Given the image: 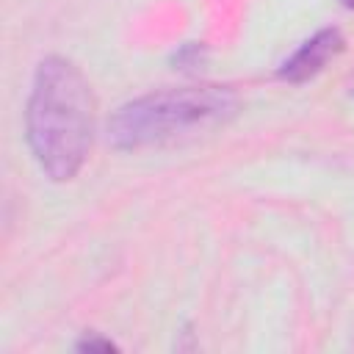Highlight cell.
Instances as JSON below:
<instances>
[{"label": "cell", "mask_w": 354, "mask_h": 354, "mask_svg": "<svg viewBox=\"0 0 354 354\" xmlns=\"http://www.w3.org/2000/svg\"><path fill=\"white\" fill-rule=\"evenodd\" d=\"M25 130L28 147L50 180L64 183L83 169L94 133V97L72 61L50 55L36 66Z\"/></svg>", "instance_id": "obj_1"}, {"label": "cell", "mask_w": 354, "mask_h": 354, "mask_svg": "<svg viewBox=\"0 0 354 354\" xmlns=\"http://www.w3.org/2000/svg\"><path fill=\"white\" fill-rule=\"evenodd\" d=\"M235 111L238 94L227 86L166 88L122 105L108 122V141L116 149L163 147L213 130Z\"/></svg>", "instance_id": "obj_2"}, {"label": "cell", "mask_w": 354, "mask_h": 354, "mask_svg": "<svg viewBox=\"0 0 354 354\" xmlns=\"http://www.w3.org/2000/svg\"><path fill=\"white\" fill-rule=\"evenodd\" d=\"M343 50V36L337 28H324L318 30L313 39H307L282 66H279V77L288 83H304L310 77H315L329 58H335Z\"/></svg>", "instance_id": "obj_3"}, {"label": "cell", "mask_w": 354, "mask_h": 354, "mask_svg": "<svg viewBox=\"0 0 354 354\" xmlns=\"http://www.w3.org/2000/svg\"><path fill=\"white\" fill-rule=\"evenodd\" d=\"M77 348H83V351H86V348H88V351H91V348H100V351H111V348H116V346H113L111 340H102V337H88V335H86V337L77 343Z\"/></svg>", "instance_id": "obj_4"}, {"label": "cell", "mask_w": 354, "mask_h": 354, "mask_svg": "<svg viewBox=\"0 0 354 354\" xmlns=\"http://www.w3.org/2000/svg\"><path fill=\"white\" fill-rule=\"evenodd\" d=\"M343 3H346V6H348V8H354V0H343Z\"/></svg>", "instance_id": "obj_5"}]
</instances>
